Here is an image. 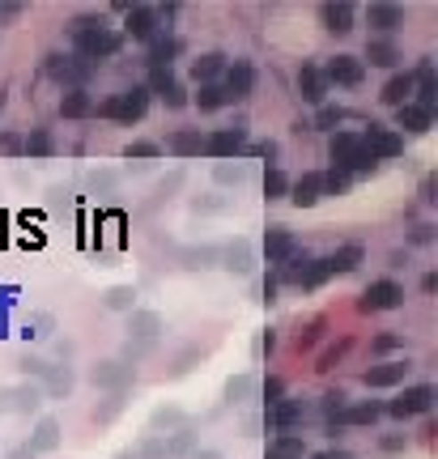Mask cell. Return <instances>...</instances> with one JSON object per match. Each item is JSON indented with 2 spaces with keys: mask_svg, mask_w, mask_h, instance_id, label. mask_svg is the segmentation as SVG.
I'll list each match as a JSON object with an SVG mask.
<instances>
[{
  "mask_svg": "<svg viewBox=\"0 0 438 459\" xmlns=\"http://www.w3.org/2000/svg\"><path fill=\"white\" fill-rule=\"evenodd\" d=\"M69 35L77 43V60H85V64H98V60H111L119 56V47H124V35L111 30L102 18H77L69 26Z\"/></svg>",
  "mask_w": 438,
  "mask_h": 459,
  "instance_id": "obj_1",
  "label": "cell"
},
{
  "mask_svg": "<svg viewBox=\"0 0 438 459\" xmlns=\"http://www.w3.org/2000/svg\"><path fill=\"white\" fill-rule=\"evenodd\" d=\"M328 157H332V171H345L349 179L353 174H375V157L362 149V136L358 133H337L328 141Z\"/></svg>",
  "mask_w": 438,
  "mask_h": 459,
  "instance_id": "obj_2",
  "label": "cell"
},
{
  "mask_svg": "<svg viewBox=\"0 0 438 459\" xmlns=\"http://www.w3.org/2000/svg\"><path fill=\"white\" fill-rule=\"evenodd\" d=\"M102 119H119V124H136V119H145L150 111V90L145 85H128V90H119L111 94L102 107H94Z\"/></svg>",
  "mask_w": 438,
  "mask_h": 459,
  "instance_id": "obj_3",
  "label": "cell"
},
{
  "mask_svg": "<svg viewBox=\"0 0 438 459\" xmlns=\"http://www.w3.org/2000/svg\"><path fill=\"white\" fill-rule=\"evenodd\" d=\"M43 68H47V76L60 81L64 90H85V81L94 76V64H85V60H77V56H64V52H52Z\"/></svg>",
  "mask_w": 438,
  "mask_h": 459,
  "instance_id": "obj_4",
  "label": "cell"
},
{
  "mask_svg": "<svg viewBox=\"0 0 438 459\" xmlns=\"http://www.w3.org/2000/svg\"><path fill=\"white\" fill-rule=\"evenodd\" d=\"M362 136V149L375 157V162H383V157H401L404 153V136L396 133V128H387V124H366Z\"/></svg>",
  "mask_w": 438,
  "mask_h": 459,
  "instance_id": "obj_5",
  "label": "cell"
},
{
  "mask_svg": "<svg viewBox=\"0 0 438 459\" xmlns=\"http://www.w3.org/2000/svg\"><path fill=\"white\" fill-rule=\"evenodd\" d=\"M243 149H247V119H234L230 128H217L213 136H205L209 157H239Z\"/></svg>",
  "mask_w": 438,
  "mask_h": 459,
  "instance_id": "obj_6",
  "label": "cell"
},
{
  "mask_svg": "<svg viewBox=\"0 0 438 459\" xmlns=\"http://www.w3.org/2000/svg\"><path fill=\"white\" fill-rule=\"evenodd\" d=\"M430 408H434V387H430V382H418V387H404L383 413L404 421V417H421V413H430Z\"/></svg>",
  "mask_w": 438,
  "mask_h": 459,
  "instance_id": "obj_7",
  "label": "cell"
},
{
  "mask_svg": "<svg viewBox=\"0 0 438 459\" xmlns=\"http://www.w3.org/2000/svg\"><path fill=\"white\" fill-rule=\"evenodd\" d=\"M320 73H324L328 85H349V90H353V85L366 81V64L358 56H332Z\"/></svg>",
  "mask_w": 438,
  "mask_h": 459,
  "instance_id": "obj_8",
  "label": "cell"
},
{
  "mask_svg": "<svg viewBox=\"0 0 438 459\" xmlns=\"http://www.w3.org/2000/svg\"><path fill=\"white\" fill-rule=\"evenodd\" d=\"M222 85H226L230 102H243V98L256 90V68H251V60H226Z\"/></svg>",
  "mask_w": 438,
  "mask_h": 459,
  "instance_id": "obj_9",
  "label": "cell"
},
{
  "mask_svg": "<svg viewBox=\"0 0 438 459\" xmlns=\"http://www.w3.org/2000/svg\"><path fill=\"white\" fill-rule=\"evenodd\" d=\"M128 38H136V43H150V38H158L166 26H162V18H158V9L153 4H133L128 9Z\"/></svg>",
  "mask_w": 438,
  "mask_h": 459,
  "instance_id": "obj_10",
  "label": "cell"
},
{
  "mask_svg": "<svg viewBox=\"0 0 438 459\" xmlns=\"http://www.w3.org/2000/svg\"><path fill=\"white\" fill-rule=\"evenodd\" d=\"M404 302V289L396 286V281H375V286L362 294V310L366 315H375V310H396V306Z\"/></svg>",
  "mask_w": 438,
  "mask_h": 459,
  "instance_id": "obj_11",
  "label": "cell"
},
{
  "mask_svg": "<svg viewBox=\"0 0 438 459\" xmlns=\"http://www.w3.org/2000/svg\"><path fill=\"white\" fill-rule=\"evenodd\" d=\"M294 251H298V238H294L286 226H268V234H264V255H268V264H286Z\"/></svg>",
  "mask_w": 438,
  "mask_h": 459,
  "instance_id": "obj_12",
  "label": "cell"
},
{
  "mask_svg": "<svg viewBox=\"0 0 438 459\" xmlns=\"http://www.w3.org/2000/svg\"><path fill=\"white\" fill-rule=\"evenodd\" d=\"M324 200V188H320V171H306L298 183H289V205L294 209H315Z\"/></svg>",
  "mask_w": 438,
  "mask_h": 459,
  "instance_id": "obj_13",
  "label": "cell"
},
{
  "mask_svg": "<svg viewBox=\"0 0 438 459\" xmlns=\"http://www.w3.org/2000/svg\"><path fill=\"white\" fill-rule=\"evenodd\" d=\"M298 94H303V102H311V107H324L328 81H324V73H320V64H303V68H298Z\"/></svg>",
  "mask_w": 438,
  "mask_h": 459,
  "instance_id": "obj_14",
  "label": "cell"
},
{
  "mask_svg": "<svg viewBox=\"0 0 438 459\" xmlns=\"http://www.w3.org/2000/svg\"><path fill=\"white\" fill-rule=\"evenodd\" d=\"M303 417H306L303 400H281V404H272V408H268V425H272L277 434H289L294 425H303Z\"/></svg>",
  "mask_w": 438,
  "mask_h": 459,
  "instance_id": "obj_15",
  "label": "cell"
},
{
  "mask_svg": "<svg viewBox=\"0 0 438 459\" xmlns=\"http://www.w3.org/2000/svg\"><path fill=\"white\" fill-rule=\"evenodd\" d=\"M320 21H324V30H332V35H349L353 30V4L349 0H328L324 9H320Z\"/></svg>",
  "mask_w": 438,
  "mask_h": 459,
  "instance_id": "obj_16",
  "label": "cell"
},
{
  "mask_svg": "<svg viewBox=\"0 0 438 459\" xmlns=\"http://www.w3.org/2000/svg\"><path fill=\"white\" fill-rule=\"evenodd\" d=\"M413 94H418V107H421V111L434 115V102H438V76H434V68H430V60H426L418 73H413Z\"/></svg>",
  "mask_w": 438,
  "mask_h": 459,
  "instance_id": "obj_17",
  "label": "cell"
},
{
  "mask_svg": "<svg viewBox=\"0 0 438 459\" xmlns=\"http://www.w3.org/2000/svg\"><path fill=\"white\" fill-rule=\"evenodd\" d=\"M226 73V56L222 52H205V56L191 60V81L196 85H213V81H222Z\"/></svg>",
  "mask_w": 438,
  "mask_h": 459,
  "instance_id": "obj_18",
  "label": "cell"
},
{
  "mask_svg": "<svg viewBox=\"0 0 438 459\" xmlns=\"http://www.w3.org/2000/svg\"><path fill=\"white\" fill-rule=\"evenodd\" d=\"M404 374H409V362H383V366H370L362 374L366 387H401Z\"/></svg>",
  "mask_w": 438,
  "mask_h": 459,
  "instance_id": "obj_19",
  "label": "cell"
},
{
  "mask_svg": "<svg viewBox=\"0 0 438 459\" xmlns=\"http://www.w3.org/2000/svg\"><path fill=\"white\" fill-rule=\"evenodd\" d=\"M366 21H370L379 35H392V30L404 26V9L401 4H370V9H366Z\"/></svg>",
  "mask_w": 438,
  "mask_h": 459,
  "instance_id": "obj_20",
  "label": "cell"
},
{
  "mask_svg": "<svg viewBox=\"0 0 438 459\" xmlns=\"http://www.w3.org/2000/svg\"><path fill=\"white\" fill-rule=\"evenodd\" d=\"M179 56V38L171 30H162L158 38H150V68H171Z\"/></svg>",
  "mask_w": 438,
  "mask_h": 459,
  "instance_id": "obj_21",
  "label": "cell"
},
{
  "mask_svg": "<svg viewBox=\"0 0 438 459\" xmlns=\"http://www.w3.org/2000/svg\"><path fill=\"white\" fill-rule=\"evenodd\" d=\"M94 98L85 94V90H64V98H60V115L64 119H85V115H94Z\"/></svg>",
  "mask_w": 438,
  "mask_h": 459,
  "instance_id": "obj_22",
  "label": "cell"
},
{
  "mask_svg": "<svg viewBox=\"0 0 438 459\" xmlns=\"http://www.w3.org/2000/svg\"><path fill=\"white\" fill-rule=\"evenodd\" d=\"M366 60L379 64V68H396V64H401V47H396L392 38H370V43H366Z\"/></svg>",
  "mask_w": 438,
  "mask_h": 459,
  "instance_id": "obj_23",
  "label": "cell"
},
{
  "mask_svg": "<svg viewBox=\"0 0 438 459\" xmlns=\"http://www.w3.org/2000/svg\"><path fill=\"white\" fill-rule=\"evenodd\" d=\"M383 102L387 107H404V102H413V73H396L387 85H383Z\"/></svg>",
  "mask_w": 438,
  "mask_h": 459,
  "instance_id": "obj_24",
  "label": "cell"
},
{
  "mask_svg": "<svg viewBox=\"0 0 438 459\" xmlns=\"http://www.w3.org/2000/svg\"><path fill=\"white\" fill-rule=\"evenodd\" d=\"M383 417V404L366 400V404H345V413L337 425H375V421Z\"/></svg>",
  "mask_w": 438,
  "mask_h": 459,
  "instance_id": "obj_25",
  "label": "cell"
},
{
  "mask_svg": "<svg viewBox=\"0 0 438 459\" xmlns=\"http://www.w3.org/2000/svg\"><path fill=\"white\" fill-rule=\"evenodd\" d=\"M396 128H404V133H430V111H421L418 102H404V107H396Z\"/></svg>",
  "mask_w": 438,
  "mask_h": 459,
  "instance_id": "obj_26",
  "label": "cell"
},
{
  "mask_svg": "<svg viewBox=\"0 0 438 459\" xmlns=\"http://www.w3.org/2000/svg\"><path fill=\"white\" fill-rule=\"evenodd\" d=\"M268 459H306V442L298 434H277L268 442Z\"/></svg>",
  "mask_w": 438,
  "mask_h": 459,
  "instance_id": "obj_27",
  "label": "cell"
},
{
  "mask_svg": "<svg viewBox=\"0 0 438 459\" xmlns=\"http://www.w3.org/2000/svg\"><path fill=\"white\" fill-rule=\"evenodd\" d=\"M196 107H200V111H222V107H230L226 85H222V81H213V85H200V90H196Z\"/></svg>",
  "mask_w": 438,
  "mask_h": 459,
  "instance_id": "obj_28",
  "label": "cell"
},
{
  "mask_svg": "<svg viewBox=\"0 0 438 459\" xmlns=\"http://www.w3.org/2000/svg\"><path fill=\"white\" fill-rule=\"evenodd\" d=\"M362 264V247L358 243H349V247H341L337 255H328V272L337 277V272H353V268Z\"/></svg>",
  "mask_w": 438,
  "mask_h": 459,
  "instance_id": "obj_29",
  "label": "cell"
},
{
  "mask_svg": "<svg viewBox=\"0 0 438 459\" xmlns=\"http://www.w3.org/2000/svg\"><path fill=\"white\" fill-rule=\"evenodd\" d=\"M166 149L179 153V157H191V153H205V136L200 133H174L166 141Z\"/></svg>",
  "mask_w": 438,
  "mask_h": 459,
  "instance_id": "obj_30",
  "label": "cell"
},
{
  "mask_svg": "<svg viewBox=\"0 0 438 459\" xmlns=\"http://www.w3.org/2000/svg\"><path fill=\"white\" fill-rule=\"evenodd\" d=\"M21 149L35 153V157H47V153H52V133H47V128H35V133L21 141Z\"/></svg>",
  "mask_w": 438,
  "mask_h": 459,
  "instance_id": "obj_31",
  "label": "cell"
},
{
  "mask_svg": "<svg viewBox=\"0 0 438 459\" xmlns=\"http://www.w3.org/2000/svg\"><path fill=\"white\" fill-rule=\"evenodd\" d=\"M264 196L268 200H281V196H289V179L277 166H268V174H264Z\"/></svg>",
  "mask_w": 438,
  "mask_h": 459,
  "instance_id": "obj_32",
  "label": "cell"
},
{
  "mask_svg": "<svg viewBox=\"0 0 438 459\" xmlns=\"http://www.w3.org/2000/svg\"><path fill=\"white\" fill-rule=\"evenodd\" d=\"M328 277H332V272H328V260H311V264H306V272H303V281H298V286H303V289H315V286H324Z\"/></svg>",
  "mask_w": 438,
  "mask_h": 459,
  "instance_id": "obj_33",
  "label": "cell"
},
{
  "mask_svg": "<svg viewBox=\"0 0 438 459\" xmlns=\"http://www.w3.org/2000/svg\"><path fill=\"white\" fill-rule=\"evenodd\" d=\"M171 85H174V73H171V68H150V81H145V90H150V98H153V94L162 98L166 90H171Z\"/></svg>",
  "mask_w": 438,
  "mask_h": 459,
  "instance_id": "obj_34",
  "label": "cell"
},
{
  "mask_svg": "<svg viewBox=\"0 0 438 459\" xmlns=\"http://www.w3.org/2000/svg\"><path fill=\"white\" fill-rule=\"evenodd\" d=\"M320 188H324V196H345V191H349V174L345 171L320 174Z\"/></svg>",
  "mask_w": 438,
  "mask_h": 459,
  "instance_id": "obj_35",
  "label": "cell"
},
{
  "mask_svg": "<svg viewBox=\"0 0 438 459\" xmlns=\"http://www.w3.org/2000/svg\"><path fill=\"white\" fill-rule=\"evenodd\" d=\"M345 404H349V400H345V391H328V396H324V417L332 421V430H337V421H341Z\"/></svg>",
  "mask_w": 438,
  "mask_h": 459,
  "instance_id": "obj_36",
  "label": "cell"
},
{
  "mask_svg": "<svg viewBox=\"0 0 438 459\" xmlns=\"http://www.w3.org/2000/svg\"><path fill=\"white\" fill-rule=\"evenodd\" d=\"M124 153H128V157H158V153H162V145H153V141H133Z\"/></svg>",
  "mask_w": 438,
  "mask_h": 459,
  "instance_id": "obj_37",
  "label": "cell"
},
{
  "mask_svg": "<svg viewBox=\"0 0 438 459\" xmlns=\"http://www.w3.org/2000/svg\"><path fill=\"white\" fill-rule=\"evenodd\" d=\"M162 102H166V107H171V111H179V107H188V94H183V85H179V81H174L171 90H166V94H162Z\"/></svg>",
  "mask_w": 438,
  "mask_h": 459,
  "instance_id": "obj_38",
  "label": "cell"
},
{
  "mask_svg": "<svg viewBox=\"0 0 438 459\" xmlns=\"http://www.w3.org/2000/svg\"><path fill=\"white\" fill-rule=\"evenodd\" d=\"M341 119H345L341 107H320V119H315V124H320V128H337Z\"/></svg>",
  "mask_w": 438,
  "mask_h": 459,
  "instance_id": "obj_39",
  "label": "cell"
},
{
  "mask_svg": "<svg viewBox=\"0 0 438 459\" xmlns=\"http://www.w3.org/2000/svg\"><path fill=\"white\" fill-rule=\"evenodd\" d=\"M133 298H136V294H133V289H124V286L107 294V302H111L115 310H124V306H133Z\"/></svg>",
  "mask_w": 438,
  "mask_h": 459,
  "instance_id": "obj_40",
  "label": "cell"
},
{
  "mask_svg": "<svg viewBox=\"0 0 438 459\" xmlns=\"http://www.w3.org/2000/svg\"><path fill=\"white\" fill-rule=\"evenodd\" d=\"M345 349H349V341H337V344H332L324 358H320V370H332V366H337V358H341Z\"/></svg>",
  "mask_w": 438,
  "mask_h": 459,
  "instance_id": "obj_41",
  "label": "cell"
},
{
  "mask_svg": "<svg viewBox=\"0 0 438 459\" xmlns=\"http://www.w3.org/2000/svg\"><path fill=\"white\" fill-rule=\"evenodd\" d=\"M281 396H286L281 379H268V382H264V400H268V408H272V404H281Z\"/></svg>",
  "mask_w": 438,
  "mask_h": 459,
  "instance_id": "obj_42",
  "label": "cell"
},
{
  "mask_svg": "<svg viewBox=\"0 0 438 459\" xmlns=\"http://www.w3.org/2000/svg\"><path fill=\"white\" fill-rule=\"evenodd\" d=\"M401 336H375V344H370V349H375V353H392V349H401Z\"/></svg>",
  "mask_w": 438,
  "mask_h": 459,
  "instance_id": "obj_43",
  "label": "cell"
},
{
  "mask_svg": "<svg viewBox=\"0 0 438 459\" xmlns=\"http://www.w3.org/2000/svg\"><path fill=\"white\" fill-rule=\"evenodd\" d=\"M243 153H256V157H277V145H272V141H256V145H247Z\"/></svg>",
  "mask_w": 438,
  "mask_h": 459,
  "instance_id": "obj_44",
  "label": "cell"
},
{
  "mask_svg": "<svg viewBox=\"0 0 438 459\" xmlns=\"http://www.w3.org/2000/svg\"><path fill=\"white\" fill-rule=\"evenodd\" d=\"M21 13V4L18 0H0V26H4V21H13Z\"/></svg>",
  "mask_w": 438,
  "mask_h": 459,
  "instance_id": "obj_45",
  "label": "cell"
},
{
  "mask_svg": "<svg viewBox=\"0 0 438 459\" xmlns=\"http://www.w3.org/2000/svg\"><path fill=\"white\" fill-rule=\"evenodd\" d=\"M0 153H21V136L18 133H4V136H0Z\"/></svg>",
  "mask_w": 438,
  "mask_h": 459,
  "instance_id": "obj_46",
  "label": "cell"
},
{
  "mask_svg": "<svg viewBox=\"0 0 438 459\" xmlns=\"http://www.w3.org/2000/svg\"><path fill=\"white\" fill-rule=\"evenodd\" d=\"M421 289H426V294H434V289H438V277H434V272H426V277H421Z\"/></svg>",
  "mask_w": 438,
  "mask_h": 459,
  "instance_id": "obj_47",
  "label": "cell"
},
{
  "mask_svg": "<svg viewBox=\"0 0 438 459\" xmlns=\"http://www.w3.org/2000/svg\"><path fill=\"white\" fill-rule=\"evenodd\" d=\"M434 234H430V226H418V234H413V243H430Z\"/></svg>",
  "mask_w": 438,
  "mask_h": 459,
  "instance_id": "obj_48",
  "label": "cell"
},
{
  "mask_svg": "<svg viewBox=\"0 0 438 459\" xmlns=\"http://www.w3.org/2000/svg\"><path fill=\"white\" fill-rule=\"evenodd\" d=\"M311 459H332V455H311Z\"/></svg>",
  "mask_w": 438,
  "mask_h": 459,
  "instance_id": "obj_49",
  "label": "cell"
}]
</instances>
